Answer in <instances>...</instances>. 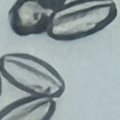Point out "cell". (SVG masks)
<instances>
[{
	"instance_id": "obj_1",
	"label": "cell",
	"mask_w": 120,
	"mask_h": 120,
	"mask_svg": "<svg viewBox=\"0 0 120 120\" xmlns=\"http://www.w3.org/2000/svg\"><path fill=\"white\" fill-rule=\"evenodd\" d=\"M113 0H66L53 9L46 34L58 41H73L101 32L117 17Z\"/></svg>"
},
{
	"instance_id": "obj_2",
	"label": "cell",
	"mask_w": 120,
	"mask_h": 120,
	"mask_svg": "<svg viewBox=\"0 0 120 120\" xmlns=\"http://www.w3.org/2000/svg\"><path fill=\"white\" fill-rule=\"evenodd\" d=\"M0 73L6 81L28 95L59 98L66 88L62 74L49 63L23 52L0 57Z\"/></svg>"
},
{
	"instance_id": "obj_3",
	"label": "cell",
	"mask_w": 120,
	"mask_h": 120,
	"mask_svg": "<svg viewBox=\"0 0 120 120\" xmlns=\"http://www.w3.org/2000/svg\"><path fill=\"white\" fill-rule=\"evenodd\" d=\"M52 11L42 0H15L8 13L10 27L18 37L44 34Z\"/></svg>"
},
{
	"instance_id": "obj_4",
	"label": "cell",
	"mask_w": 120,
	"mask_h": 120,
	"mask_svg": "<svg viewBox=\"0 0 120 120\" xmlns=\"http://www.w3.org/2000/svg\"><path fill=\"white\" fill-rule=\"evenodd\" d=\"M56 109L54 98L28 95L5 106L0 120H51Z\"/></svg>"
},
{
	"instance_id": "obj_5",
	"label": "cell",
	"mask_w": 120,
	"mask_h": 120,
	"mask_svg": "<svg viewBox=\"0 0 120 120\" xmlns=\"http://www.w3.org/2000/svg\"><path fill=\"white\" fill-rule=\"evenodd\" d=\"M42 1L47 4L49 7H51V8H56L57 6L59 5H61L62 3H64V1H66V0H42Z\"/></svg>"
},
{
	"instance_id": "obj_6",
	"label": "cell",
	"mask_w": 120,
	"mask_h": 120,
	"mask_svg": "<svg viewBox=\"0 0 120 120\" xmlns=\"http://www.w3.org/2000/svg\"><path fill=\"white\" fill-rule=\"evenodd\" d=\"M2 89H3V85H2V75L0 73V98L2 95Z\"/></svg>"
}]
</instances>
